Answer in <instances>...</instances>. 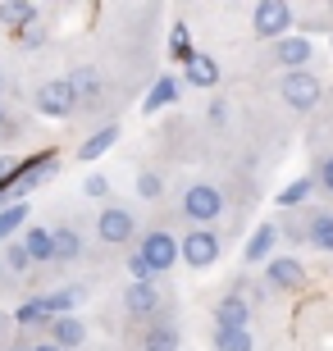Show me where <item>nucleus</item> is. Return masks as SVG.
Segmentation results:
<instances>
[{
  "label": "nucleus",
  "mask_w": 333,
  "mask_h": 351,
  "mask_svg": "<svg viewBox=\"0 0 333 351\" xmlns=\"http://www.w3.org/2000/svg\"><path fill=\"white\" fill-rule=\"evenodd\" d=\"M183 215L192 219V228H205V223H215L224 215V192L210 187V182H192L187 192H183Z\"/></svg>",
  "instance_id": "1"
},
{
  "label": "nucleus",
  "mask_w": 333,
  "mask_h": 351,
  "mask_svg": "<svg viewBox=\"0 0 333 351\" xmlns=\"http://www.w3.org/2000/svg\"><path fill=\"white\" fill-rule=\"evenodd\" d=\"M137 256L146 261V269H151V274H169L174 265H179V237L165 233V228H151V233H141Z\"/></svg>",
  "instance_id": "2"
},
{
  "label": "nucleus",
  "mask_w": 333,
  "mask_h": 351,
  "mask_svg": "<svg viewBox=\"0 0 333 351\" xmlns=\"http://www.w3.org/2000/svg\"><path fill=\"white\" fill-rule=\"evenodd\" d=\"M219 233H210V228H187V233L179 237V261L192 265V269H210V265L219 261Z\"/></svg>",
  "instance_id": "3"
},
{
  "label": "nucleus",
  "mask_w": 333,
  "mask_h": 351,
  "mask_svg": "<svg viewBox=\"0 0 333 351\" xmlns=\"http://www.w3.org/2000/svg\"><path fill=\"white\" fill-rule=\"evenodd\" d=\"M251 27H256V37L265 41H279L292 32V5H283V0H260L256 10H251Z\"/></svg>",
  "instance_id": "4"
},
{
  "label": "nucleus",
  "mask_w": 333,
  "mask_h": 351,
  "mask_svg": "<svg viewBox=\"0 0 333 351\" xmlns=\"http://www.w3.org/2000/svg\"><path fill=\"white\" fill-rule=\"evenodd\" d=\"M55 165H60L55 156H37V160H23V165H14V173H10V187H5V196H14V201H19L23 192L41 187V182H46V178L55 173Z\"/></svg>",
  "instance_id": "5"
},
{
  "label": "nucleus",
  "mask_w": 333,
  "mask_h": 351,
  "mask_svg": "<svg viewBox=\"0 0 333 351\" xmlns=\"http://www.w3.org/2000/svg\"><path fill=\"white\" fill-rule=\"evenodd\" d=\"M96 233H101L105 247H124V242H133V233H137V219H133V210H124V206H105L101 215H96Z\"/></svg>",
  "instance_id": "6"
},
{
  "label": "nucleus",
  "mask_w": 333,
  "mask_h": 351,
  "mask_svg": "<svg viewBox=\"0 0 333 351\" xmlns=\"http://www.w3.org/2000/svg\"><path fill=\"white\" fill-rule=\"evenodd\" d=\"M279 91H283V101L292 105V110H301V114H306V110H315V105H320V96H324L320 78H315V73H306V69H301V73H288Z\"/></svg>",
  "instance_id": "7"
},
{
  "label": "nucleus",
  "mask_w": 333,
  "mask_h": 351,
  "mask_svg": "<svg viewBox=\"0 0 333 351\" xmlns=\"http://www.w3.org/2000/svg\"><path fill=\"white\" fill-rule=\"evenodd\" d=\"M37 110H41V114H51V119H69V114L78 110V96H73V87H69L65 78L41 82V91H37Z\"/></svg>",
  "instance_id": "8"
},
{
  "label": "nucleus",
  "mask_w": 333,
  "mask_h": 351,
  "mask_svg": "<svg viewBox=\"0 0 333 351\" xmlns=\"http://www.w3.org/2000/svg\"><path fill=\"white\" fill-rule=\"evenodd\" d=\"M301 283H306V269L292 256H279V261L265 265V287H274V292H297Z\"/></svg>",
  "instance_id": "9"
},
{
  "label": "nucleus",
  "mask_w": 333,
  "mask_h": 351,
  "mask_svg": "<svg viewBox=\"0 0 333 351\" xmlns=\"http://www.w3.org/2000/svg\"><path fill=\"white\" fill-rule=\"evenodd\" d=\"M297 237L310 242L315 251H333V210H310L297 228Z\"/></svg>",
  "instance_id": "10"
},
{
  "label": "nucleus",
  "mask_w": 333,
  "mask_h": 351,
  "mask_svg": "<svg viewBox=\"0 0 333 351\" xmlns=\"http://www.w3.org/2000/svg\"><path fill=\"white\" fill-rule=\"evenodd\" d=\"M269 60H274V64H283L288 73H301V69H306V60H310V41L306 37H279L274 46H269Z\"/></svg>",
  "instance_id": "11"
},
{
  "label": "nucleus",
  "mask_w": 333,
  "mask_h": 351,
  "mask_svg": "<svg viewBox=\"0 0 333 351\" xmlns=\"http://www.w3.org/2000/svg\"><path fill=\"white\" fill-rule=\"evenodd\" d=\"M46 328H51V347H60V351H78L87 342V324L78 315H55Z\"/></svg>",
  "instance_id": "12"
},
{
  "label": "nucleus",
  "mask_w": 333,
  "mask_h": 351,
  "mask_svg": "<svg viewBox=\"0 0 333 351\" xmlns=\"http://www.w3.org/2000/svg\"><path fill=\"white\" fill-rule=\"evenodd\" d=\"M124 311H128L133 319H155V315H160V292H155V283H128Z\"/></svg>",
  "instance_id": "13"
},
{
  "label": "nucleus",
  "mask_w": 333,
  "mask_h": 351,
  "mask_svg": "<svg viewBox=\"0 0 333 351\" xmlns=\"http://www.w3.org/2000/svg\"><path fill=\"white\" fill-rule=\"evenodd\" d=\"M279 237H283V228L279 223H260L256 233H251V242H246V265H269V251L279 247Z\"/></svg>",
  "instance_id": "14"
},
{
  "label": "nucleus",
  "mask_w": 333,
  "mask_h": 351,
  "mask_svg": "<svg viewBox=\"0 0 333 351\" xmlns=\"http://www.w3.org/2000/svg\"><path fill=\"white\" fill-rule=\"evenodd\" d=\"M141 351H179V328L169 319H151L141 333Z\"/></svg>",
  "instance_id": "15"
},
{
  "label": "nucleus",
  "mask_w": 333,
  "mask_h": 351,
  "mask_svg": "<svg viewBox=\"0 0 333 351\" xmlns=\"http://www.w3.org/2000/svg\"><path fill=\"white\" fill-rule=\"evenodd\" d=\"M246 319H251V306L242 297H224L215 306V328H246Z\"/></svg>",
  "instance_id": "16"
},
{
  "label": "nucleus",
  "mask_w": 333,
  "mask_h": 351,
  "mask_svg": "<svg viewBox=\"0 0 333 351\" xmlns=\"http://www.w3.org/2000/svg\"><path fill=\"white\" fill-rule=\"evenodd\" d=\"M23 251H27V261H32V265H46V261H55L51 228H41V223H32V228L23 233Z\"/></svg>",
  "instance_id": "17"
},
{
  "label": "nucleus",
  "mask_w": 333,
  "mask_h": 351,
  "mask_svg": "<svg viewBox=\"0 0 333 351\" xmlns=\"http://www.w3.org/2000/svg\"><path fill=\"white\" fill-rule=\"evenodd\" d=\"M115 142H119V128H115V123H105V128H96V132L87 137V142L78 146V160H101Z\"/></svg>",
  "instance_id": "18"
},
{
  "label": "nucleus",
  "mask_w": 333,
  "mask_h": 351,
  "mask_svg": "<svg viewBox=\"0 0 333 351\" xmlns=\"http://www.w3.org/2000/svg\"><path fill=\"white\" fill-rule=\"evenodd\" d=\"M51 247H55V261L69 265L82 256V237H78V228H51Z\"/></svg>",
  "instance_id": "19"
},
{
  "label": "nucleus",
  "mask_w": 333,
  "mask_h": 351,
  "mask_svg": "<svg viewBox=\"0 0 333 351\" xmlns=\"http://www.w3.org/2000/svg\"><path fill=\"white\" fill-rule=\"evenodd\" d=\"M183 69H187V82H192V87H215L219 82V64L210 60V55H201V51H196Z\"/></svg>",
  "instance_id": "20"
},
{
  "label": "nucleus",
  "mask_w": 333,
  "mask_h": 351,
  "mask_svg": "<svg viewBox=\"0 0 333 351\" xmlns=\"http://www.w3.org/2000/svg\"><path fill=\"white\" fill-rule=\"evenodd\" d=\"M69 87H73V96L78 101H91V96H96V91H101V73H96V69L91 64H78L73 73H69Z\"/></svg>",
  "instance_id": "21"
},
{
  "label": "nucleus",
  "mask_w": 333,
  "mask_h": 351,
  "mask_svg": "<svg viewBox=\"0 0 333 351\" xmlns=\"http://www.w3.org/2000/svg\"><path fill=\"white\" fill-rule=\"evenodd\" d=\"M0 23H10V27H32L37 23V5H27V0H5L0 5Z\"/></svg>",
  "instance_id": "22"
},
{
  "label": "nucleus",
  "mask_w": 333,
  "mask_h": 351,
  "mask_svg": "<svg viewBox=\"0 0 333 351\" xmlns=\"http://www.w3.org/2000/svg\"><path fill=\"white\" fill-rule=\"evenodd\" d=\"M174 101H179V78H155V87H151V96L141 101V110L155 114V110H165V105H174Z\"/></svg>",
  "instance_id": "23"
},
{
  "label": "nucleus",
  "mask_w": 333,
  "mask_h": 351,
  "mask_svg": "<svg viewBox=\"0 0 333 351\" xmlns=\"http://www.w3.org/2000/svg\"><path fill=\"white\" fill-rule=\"evenodd\" d=\"M82 297H87L82 287H60V292H46L41 301H46V311H51V319H55V315H73Z\"/></svg>",
  "instance_id": "24"
},
{
  "label": "nucleus",
  "mask_w": 333,
  "mask_h": 351,
  "mask_svg": "<svg viewBox=\"0 0 333 351\" xmlns=\"http://www.w3.org/2000/svg\"><path fill=\"white\" fill-rule=\"evenodd\" d=\"M14 324H19V328H41V324H51V311H46V301H41V297L23 301V306L14 311Z\"/></svg>",
  "instance_id": "25"
},
{
  "label": "nucleus",
  "mask_w": 333,
  "mask_h": 351,
  "mask_svg": "<svg viewBox=\"0 0 333 351\" xmlns=\"http://www.w3.org/2000/svg\"><path fill=\"white\" fill-rule=\"evenodd\" d=\"M310 192H315V173H306V178H292V182L279 192V206H283V210H297L301 201H310Z\"/></svg>",
  "instance_id": "26"
},
{
  "label": "nucleus",
  "mask_w": 333,
  "mask_h": 351,
  "mask_svg": "<svg viewBox=\"0 0 333 351\" xmlns=\"http://www.w3.org/2000/svg\"><path fill=\"white\" fill-rule=\"evenodd\" d=\"M23 223H27V206H23V201H10V206L0 210V242H10Z\"/></svg>",
  "instance_id": "27"
},
{
  "label": "nucleus",
  "mask_w": 333,
  "mask_h": 351,
  "mask_svg": "<svg viewBox=\"0 0 333 351\" xmlns=\"http://www.w3.org/2000/svg\"><path fill=\"white\" fill-rule=\"evenodd\" d=\"M215 351H251L246 328H215Z\"/></svg>",
  "instance_id": "28"
},
{
  "label": "nucleus",
  "mask_w": 333,
  "mask_h": 351,
  "mask_svg": "<svg viewBox=\"0 0 333 351\" xmlns=\"http://www.w3.org/2000/svg\"><path fill=\"white\" fill-rule=\"evenodd\" d=\"M169 55H174V60H183V64H187V60H192V37H187V23H174L169 27Z\"/></svg>",
  "instance_id": "29"
},
{
  "label": "nucleus",
  "mask_w": 333,
  "mask_h": 351,
  "mask_svg": "<svg viewBox=\"0 0 333 351\" xmlns=\"http://www.w3.org/2000/svg\"><path fill=\"white\" fill-rule=\"evenodd\" d=\"M160 192H165V178H160V173H151V169H141V173H137V196L155 201Z\"/></svg>",
  "instance_id": "30"
},
{
  "label": "nucleus",
  "mask_w": 333,
  "mask_h": 351,
  "mask_svg": "<svg viewBox=\"0 0 333 351\" xmlns=\"http://www.w3.org/2000/svg\"><path fill=\"white\" fill-rule=\"evenodd\" d=\"M0 261H5V269H14V274H23L27 265H32V261H27V251H23V242H10Z\"/></svg>",
  "instance_id": "31"
},
{
  "label": "nucleus",
  "mask_w": 333,
  "mask_h": 351,
  "mask_svg": "<svg viewBox=\"0 0 333 351\" xmlns=\"http://www.w3.org/2000/svg\"><path fill=\"white\" fill-rule=\"evenodd\" d=\"M315 187H324V192L333 196V156L320 160V169H315Z\"/></svg>",
  "instance_id": "32"
},
{
  "label": "nucleus",
  "mask_w": 333,
  "mask_h": 351,
  "mask_svg": "<svg viewBox=\"0 0 333 351\" xmlns=\"http://www.w3.org/2000/svg\"><path fill=\"white\" fill-rule=\"evenodd\" d=\"M128 274H133V283H151V278H155V274L146 269V261H141L137 251H133V256H128Z\"/></svg>",
  "instance_id": "33"
},
{
  "label": "nucleus",
  "mask_w": 333,
  "mask_h": 351,
  "mask_svg": "<svg viewBox=\"0 0 333 351\" xmlns=\"http://www.w3.org/2000/svg\"><path fill=\"white\" fill-rule=\"evenodd\" d=\"M82 192H87V196H105V192H110V182H105L101 173H91V178L82 182Z\"/></svg>",
  "instance_id": "34"
},
{
  "label": "nucleus",
  "mask_w": 333,
  "mask_h": 351,
  "mask_svg": "<svg viewBox=\"0 0 333 351\" xmlns=\"http://www.w3.org/2000/svg\"><path fill=\"white\" fill-rule=\"evenodd\" d=\"M10 173H14V160H5V156H0V192L10 187Z\"/></svg>",
  "instance_id": "35"
},
{
  "label": "nucleus",
  "mask_w": 333,
  "mask_h": 351,
  "mask_svg": "<svg viewBox=\"0 0 333 351\" xmlns=\"http://www.w3.org/2000/svg\"><path fill=\"white\" fill-rule=\"evenodd\" d=\"M27 351H60V347H51V342H37V347H27Z\"/></svg>",
  "instance_id": "36"
},
{
  "label": "nucleus",
  "mask_w": 333,
  "mask_h": 351,
  "mask_svg": "<svg viewBox=\"0 0 333 351\" xmlns=\"http://www.w3.org/2000/svg\"><path fill=\"white\" fill-rule=\"evenodd\" d=\"M5 274H10V269H5V261H0V283H5Z\"/></svg>",
  "instance_id": "37"
},
{
  "label": "nucleus",
  "mask_w": 333,
  "mask_h": 351,
  "mask_svg": "<svg viewBox=\"0 0 333 351\" xmlns=\"http://www.w3.org/2000/svg\"><path fill=\"white\" fill-rule=\"evenodd\" d=\"M0 128H5V105H0Z\"/></svg>",
  "instance_id": "38"
},
{
  "label": "nucleus",
  "mask_w": 333,
  "mask_h": 351,
  "mask_svg": "<svg viewBox=\"0 0 333 351\" xmlns=\"http://www.w3.org/2000/svg\"><path fill=\"white\" fill-rule=\"evenodd\" d=\"M0 82H5V73H0Z\"/></svg>",
  "instance_id": "39"
}]
</instances>
